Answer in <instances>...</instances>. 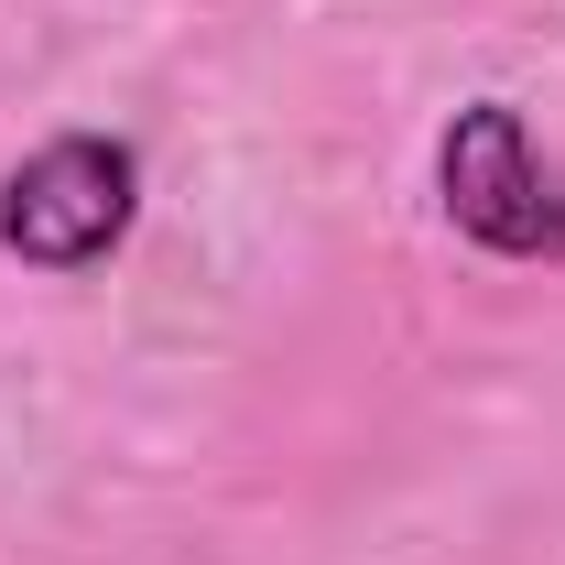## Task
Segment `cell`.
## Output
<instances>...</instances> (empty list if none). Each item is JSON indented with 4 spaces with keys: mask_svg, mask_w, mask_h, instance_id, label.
Listing matches in <instances>:
<instances>
[{
    "mask_svg": "<svg viewBox=\"0 0 565 565\" xmlns=\"http://www.w3.org/2000/svg\"><path fill=\"white\" fill-rule=\"evenodd\" d=\"M131 207H141L131 141L66 131V141H44V152L11 163V185H0V250L33 262V273H87V262L120 250Z\"/></svg>",
    "mask_w": 565,
    "mask_h": 565,
    "instance_id": "6da1fadb",
    "label": "cell"
},
{
    "mask_svg": "<svg viewBox=\"0 0 565 565\" xmlns=\"http://www.w3.org/2000/svg\"><path fill=\"white\" fill-rule=\"evenodd\" d=\"M435 185H446V217L500 250V262H565V174L533 152L522 109H457V131L435 141Z\"/></svg>",
    "mask_w": 565,
    "mask_h": 565,
    "instance_id": "7a4b0ae2",
    "label": "cell"
}]
</instances>
